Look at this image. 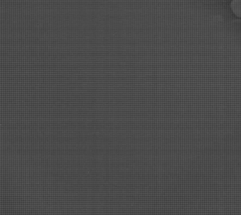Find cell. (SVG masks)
I'll list each match as a JSON object with an SVG mask.
<instances>
[{"label":"cell","instance_id":"6da1fadb","mask_svg":"<svg viewBox=\"0 0 241 215\" xmlns=\"http://www.w3.org/2000/svg\"><path fill=\"white\" fill-rule=\"evenodd\" d=\"M231 9L235 16L241 18V0H232Z\"/></svg>","mask_w":241,"mask_h":215}]
</instances>
